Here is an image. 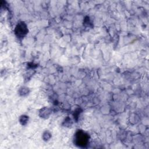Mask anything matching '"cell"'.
<instances>
[{
	"instance_id": "1",
	"label": "cell",
	"mask_w": 149,
	"mask_h": 149,
	"mask_svg": "<svg viewBox=\"0 0 149 149\" xmlns=\"http://www.w3.org/2000/svg\"><path fill=\"white\" fill-rule=\"evenodd\" d=\"M76 140L77 141V144L79 146H84L88 140V136L87 134H86L84 132H79L76 134Z\"/></svg>"
},
{
	"instance_id": "2",
	"label": "cell",
	"mask_w": 149,
	"mask_h": 149,
	"mask_svg": "<svg viewBox=\"0 0 149 149\" xmlns=\"http://www.w3.org/2000/svg\"><path fill=\"white\" fill-rule=\"evenodd\" d=\"M27 33L26 25L23 22L19 23L16 27V34L18 37H23Z\"/></svg>"
}]
</instances>
